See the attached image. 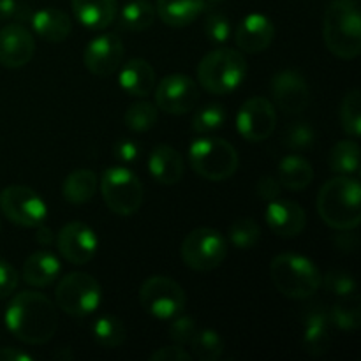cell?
Returning <instances> with one entry per match:
<instances>
[{
  "label": "cell",
  "mask_w": 361,
  "mask_h": 361,
  "mask_svg": "<svg viewBox=\"0 0 361 361\" xmlns=\"http://www.w3.org/2000/svg\"><path fill=\"white\" fill-rule=\"evenodd\" d=\"M4 319L13 337L28 345L48 344L59 328L56 307L39 291H21L14 295Z\"/></svg>",
  "instance_id": "6da1fadb"
},
{
  "label": "cell",
  "mask_w": 361,
  "mask_h": 361,
  "mask_svg": "<svg viewBox=\"0 0 361 361\" xmlns=\"http://www.w3.org/2000/svg\"><path fill=\"white\" fill-rule=\"evenodd\" d=\"M317 214L331 229H356L361 222V187L353 176L330 178L317 194Z\"/></svg>",
  "instance_id": "7a4b0ae2"
},
{
  "label": "cell",
  "mask_w": 361,
  "mask_h": 361,
  "mask_svg": "<svg viewBox=\"0 0 361 361\" xmlns=\"http://www.w3.org/2000/svg\"><path fill=\"white\" fill-rule=\"evenodd\" d=\"M323 37L326 48L342 60L361 51V16L356 0H331L324 11Z\"/></svg>",
  "instance_id": "3957f363"
},
{
  "label": "cell",
  "mask_w": 361,
  "mask_h": 361,
  "mask_svg": "<svg viewBox=\"0 0 361 361\" xmlns=\"http://www.w3.org/2000/svg\"><path fill=\"white\" fill-rule=\"evenodd\" d=\"M270 277L281 295L291 300H305L321 288L319 268L302 254H279L270 263Z\"/></svg>",
  "instance_id": "277c9868"
},
{
  "label": "cell",
  "mask_w": 361,
  "mask_h": 361,
  "mask_svg": "<svg viewBox=\"0 0 361 361\" xmlns=\"http://www.w3.org/2000/svg\"><path fill=\"white\" fill-rule=\"evenodd\" d=\"M247 60L231 48H217L207 53L197 66V81L214 95H228L243 83Z\"/></svg>",
  "instance_id": "5b68a950"
},
{
  "label": "cell",
  "mask_w": 361,
  "mask_h": 361,
  "mask_svg": "<svg viewBox=\"0 0 361 361\" xmlns=\"http://www.w3.org/2000/svg\"><path fill=\"white\" fill-rule=\"evenodd\" d=\"M190 168L201 178L222 182L231 178L238 169V152L229 141L217 136H201L189 147Z\"/></svg>",
  "instance_id": "8992f818"
},
{
  "label": "cell",
  "mask_w": 361,
  "mask_h": 361,
  "mask_svg": "<svg viewBox=\"0 0 361 361\" xmlns=\"http://www.w3.org/2000/svg\"><path fill=\"white\" fill-rule=\"evenodd\" d=\"M99 187L104 203L116 215L129 217L143 204V183L140 176L126 166H111L104 169Z\"/></svg>",
  "instance_id": "52a82bcc"
},
{
  "label": "cell",
  "mask_w": 361,
  "mask_h": 361,
  "mask_svg": "<svg viewBox=\"0 0 361 361\" xmlns=\"http://www.w3.org/2000/svg\"><path fill=\"white\" fill-rule=\"evenodd\" d=\"M55 302L67 316L83 319L92 316L102 302V289L97 279L83 271H73L60 279Z\"/></svg>",
  "instance_id": "ba28073f"
},
{
  "label": "cell",
  "mask_w": 361,
  "mask_h": 361,
  "mask_svg": "<svg viewBox=\"0 0 361 361\" xmlns=\"http://www.w3.org/2000/svg\"><path fill=\"white\" fill-rule=\"evenodd\" d=\"M140 303L145 312L154 319L171 321L183 312L187 296L176 281L164 275H154L141 284Z\"/></svg>",
  "instance_id": "9c48e42d"
},
{
  "label": "cell",
  "mask_w": 361,
  "mask_h": 361,
  "mask_svg": "<svg viewBox=\"0 0 361 361\" xmlns=\"http://www.w3.org/2000/svg\"><path fill=\"white\" fill-rule=\"evenodd\" d=\"M182 259L196 271H212L224 263L228 256V242L212 228H197L182 242Z\"/></svg>",
  "instance_id": "30bf717a"
},
{
  "label": "cell",
  "mask_w": 361,
  "mask_h": 361,
  "mask_svg": "<svg viewBox=\"0 0 361 361\" xmlns=\"http://www.w3.org/2000/svg\"><path fill=\"white\" fill-rule=\"evenodd\" d=\"M4 217L21 228H37L48 219V207L35 190L25 185H9L0 192Z\"/></svg>",
  "instance_id": "8fae6325"
},
{
  "label": "cell",
  "mask_w": 361,
  "mask_h": 361,
  "mask_svg": "<svg viewBox=\"0 0 361 361\" xmlns=\"http://www.w3.org/2000/svg\"><path fill=\"white\" fill-rule=\"evenodd\" d=\"M155 106L168 115H185L200 101V87L187 74H169L154 88Z\"/></svg>",
  "instance_id": "7c38bea8"
},
{
  "label": "cell",
  "mask_w": 361,
  "mask_h": 361,
  "mask_svg": "<svg viewBox=\"0 0 361 361\" xmlns=\"http://www.w3.org/2000/svg\"><path fill=\"white\" fill-rule=\"evenodd\" d=\"M277 127V111L267 97H250L240 106L236 129L243 140L259 143L268 140Z\"/></svg>",
  "instance_id": "4fadbf2b"
},
{
  "label": "cell",
  "mask_w": 361,
  "mask_h": 361,
  "mask_svg": "<svg viewBox=\"0 0 361 361\" xmlns=\"http://www.w3.org/2000/svg\"><path fill=\"white\" fill-rule=\"evenodd\" d=\"M60 256L71 264H87L97 254L99 240L94 229L80 221L62 226L55 238Z\"/></svg>",
  "instance_id": "5bb4252c"
},
{
  "label": "cell",
  "mask_w": 361,
  "mask_h": 361,
  "mask_svg": "<svg viewBox=\"0 0 361 361\" xmlns=\"http://www.w3.org/2000/svg\"><path fill=\"white\" fill-rule=\"evenodd\" d=\"M270 90L275 106L288 115H298L310 102L309 83L295 69H286L275 74L271 78Z\"/></svg>",
  "instance_id": "9a60e30c"
},
{
  "label": "cell",
  "mask_w": 361,
  "mask_h": 361,
  "mask_svg": "<svg viewBox=\"0 0 361 361\" xmlns=\"http://www.w3.org/2000/svg\"><path fill=\"white\" fill-rule=\"evenodd\" d=\"M123 42L116 34H101L92 39L83 53V62L94 76H111L123 60Z\"/></svg>",
  "instance_id": "2e32d148"
},
{
  "label": "cell",
  "mask_w": 361,
  "mask_h": 361,
  "mask_svg": "<svg viewBox=\"0 0 361 361\" xmlns=\"http://www.w3.org/2000/svg\"><path fill=\"white\" fill-rule=\"evenodd\" d=\"M35 51L32 32L21 23H9L0 28V63L7 69L27 66Z\"/></svg>",
  "instance_id": "e0dca14e"
},
{
  "label": "cell",
  "mask_w": 361,
  "mask_h": 361,
  "mask_svg": "<svg viewBox=\"0 0 361 361\" xmlns=\"http://www.w3.org/2000/svg\"><path fill=\"white\" fill-rule=\"evenodd\" d=\"M264 221L281 238H296L307 226V214L300 203L291 200H271L264 212Z\"/></svg>",
  "instance_id": "ac0fdd59"
},
{
  "label": "cell",
  "mask_w": 361,
  "mask_h": 361,
  "mask_svg": "<svg viewBox=\"0 0 361 361\" xmlns=\"http://www.w3.org/2000/svg\"><path fill=\"white\" fill-rule=\"evenodd\" d=\"M275 37V25L268 16L252 13L243 18L235 30V42L243 53L257 55L271 44Z\"/></svg>",
  "instance_id": "d6986e66"
},
{
  "label": "cell",
  "mask_w": 361,
  "mask_h": 361,
  "mask_svg": "<svg viewBox=\"0 0 361 361\" xmlns=\"http://www.w3.org/2000/svg\"><path fill=\"white\" fill-rule=\"evenodd\" d=\"M148 171L155 182L162 185H175L183 178L185 171L182 154L171 145H155L148 155Z\"/></svg>",
  "instance_id": "ffe728a7"
},
{
  "label": "cell",
  "mask_w": 361,
  "mask_h": 361,
  "mask_svg": "<svg viewBox=\"0 0 361 361\" xmlns=\"http://www.w3.org/2000/svg\"><path fill=\"white\" fill-rule=\"evenodd\" d=\"M62 274V263L49 250L30 254L21 268V277L32 288H48Z\"/></svg>",
  "instance_id": "44dd1931"
},
{
  "label": "cell",
  "mask_w": 361,
  "mask_h": 361,
  "mask_svg": "<svg viewBox=\"0 0 361 361\" xmlns=\"http://www.w3.org/2000/svg\"><path fill=\"white\" fill-rule=\"evenodd\" d=\"M73 13L88 30H104L118 16V0H73Z\"/></svg>",
  "instance_id": "7402d4cb"
},
{
  "label": "cell",
  "mask_w": 361,
  "mask_h": 361,
  "mask_svg": "<svg viewBox=\"0 0 361 361\" xmlns=\"http://www.w3.org/2000/svg\"><path fill=\"white\" fill-rule=\"evenodd\" d=\"M118 85L127 95L147 97L155 88V71L145 59H133L120 69Z\"/></svg>",
  "instance_id": "603a6c76"
},
{
  "label": "cell",
  "mask_w": 361,
  "mask_h": 361,
  "mask_svg": "<svg viewBox=\"0 0 361 361\" xmlns=\"http://www.w3.org/2000/svg\"><path fill=\"white\" fill-rule=\"evenodd\" d=\"M32 28L46 42L66 41L73 30L69 14L59 7H44L32 16Z\"/></svg>",
  "instance_id": "cb8c5ba5"
},
{
  "label": "cell",
  "mask_w": 361,
  "mask_h": 361,
  "mask_svg": "<svg viewBox=\"0 0 361 361\" xmlns=\"http://www.w3.org/2000/svg\"><path fill=\"white\" fill-rule=\"evenodd\" d=\"M330 316L323 309H316L307 314L303 330V349L314 358L326 355L331 344Z\"/></svg>",
  "instance_id": "d4e9b609"
},
{
  "label": "cell",
  "mask_w": 361,
  "mask_h": 361,
  "mask_svg": "<svg viewBox=\"0 0 361 361\" xmlns=\"http://www.w3.org/2000/svg\"><path fill=\"white\" fill-rule=\"evenodd\" d=\"M204 0H157L155 13L168 27L182 28L203 14Z\"/></svg>",
  "instance_id": "484cf974"
},
{
  "label": "cell",
  "mask_w": 361,
  "mask_h": 361,
  "mask_svg": "<svg viewBox=\"0 0 361 361\" xmlns=\"http://www.w3.org/2000/svg\"><path fill=\"white\" fill-rule=\"evenodd\" d=\"M99 187L97 173L92 169H74L62 183V197L71 204H85L94 200Z\"/></svg>",
  "instance_id": "4316f807"
},
{
  "label": "cell",
  "mask_w": 361,
  "mask_h": 361,
  "mask_svg": "<svg viewBox=\"0 0 361 361\" xmlns=\"http://www.w3.org/2000/svg\"><path fill=\"white\" fill-rule=\"evenodd\" d=\"M277 178L288 190H303L312 183L314 168L302 155H288L279 164Z\"/></svg>",
  "instance_id": "83f0119b"
},
{
  "label": "cell",
  "mask_w": 361,
  "mask_h": 361,
  "mask_svg": "<svg viewBox=\"0 0 361 361\" xmlns=\"http://www.w3.org/2000/svg\"><path fill=\"white\" fill-rule=\"evenodd\" d=\"M155 6L150 0H129L120 13V27L129 32H143L154 25Z\"/></svg>",
  "instance_id": "f1b7e54d"
},
{
  "label": "cell",
  "mask_w": 361,
  "mask_h": 361,
  "mask_svg": "<svg viewBox=\"0 0 361 361\" xmlns=\"http://www.w3.org/2000/svg\"><path fill=\"white\" fill-rule=\"evenodd\" d=\"M330 169L337 175L353 176L360 171V145L353 140H342L331 148Z\"/></svg>",
  "instance_id": "f546056e"
},
{
  "label": "cell",
  "mask_w": 361,
  "mask_h": 361,
  "mask_svg": "<svg viewBox=\"0 0 361 361\" xmlns=\"http://www.w3.org/2000/svg\"><path fill=\"white\" fill-rule=\"evenodd\" d=\"M92 335L101 348L115 349L126 342V324L113 314L101 316L92 324Z\"/></svg>",
  "instance_id": "4dcf8cb0"
},
{
  "label": "cell",
  "mask_w": 361,
  "mask_h": 361,
  "mask_svg": "<svg viewBox=\"0 0 361 361\" xmlns=\"http://www.w3.org/2000/svg\"><path fill=\"white\" fill-rule=\"evenodd\" d=\"M330 321L337 328L344 331H355L358 330L361 324V309H360V298L356 293L348 296H341L335 307L331 309Z\"/></svg>",
  "instance_id": "1f68e13d"
},
{
  "label": "cell",
  "mask_w": 361,
  "mask_h": 361,
  "mask_svg": "<svg viewBox=\"0 0 361 361\" xmlns=\"http://www.w3.org/2000/svg\"><path fill=\"white\" fill-rule=\"evenodd\" d=\"M159 109L157 106L147 101H137L126 109L123 123L133 133H147L157 123Z\"/></svg>",
  "instance_id": "d6a6232c"
},
{
  "label": "cell",
  "mask_w": 361,
  "mask_h": 361,
  "mask_svg": "<svg viewBox=\"0 0 361 361\" xmlns=\"http://www.w3.org/2000/svg\"><path fill=\"white\" fill-rule=\"evenodd\" d=\"M190 345H192L194 356L201 361H217L224 353V341L212 328L197 330L190 341Z\"/></svg>",
  "instance_id": "836d02e7"
},
{
  "label": "cell",
  "mask_w": 361,
  "mask_h": 361,
  "mask_svg": "<svg viewBox=\"0 0 361 361\" xmlns=\"http://www.w3.org/2000/svg\"><path fill=\"white\" fill-rule=\"evenodd\" d=\"M341 126L348 136L360 137L361 134V94L358 88H353L345 94L341 104Z\"/></svg>",
  "instance_id": "e575fe53"
},
{
  "label": "cell",
  "mask_w": 361,
  "mask_h": 361,
  "mask_svg": "<svg viewBox=\"0 0 361 361\" xmlns=\"http://www.w3.org/2000/svg\"><path fill=\"white\" fill-rule=\"evenodd\" d=\"M226 123V111L221 104H208L197 109L192 116L190 127L196 134L208 136V134L217 133Z\"/></svg>",
  "instance_id": "d590c367"
},
{
  "label": "cell",
  "mask_w": 361,
  "mask_h": 361,
  "mask_svg": "<svg viewBox=\"0 0 361 361\" xmlns=\"http://www.w3.org/2000/svg\"><path fill=\"white\" fill-rule=\"evenodd\" d=\"M261 228L254 219L242 217L229 228V242L240 250H250L259 243Z\"/></svg>",
  "instance_id": "8d00e7d4"
},
{
  "label": "cell",
  "mask_w": 361,
  "mask_h": 361,
  "mask_svg": "<svg viewBox=\"0 0 361 361\" xmlns=\"http://www.w3.org/2000/svg\"><path fill=\"white\" fill-rule=\"evenodd\" d=\"M204 34L212 42L224 44L233 35L231 21L224 13L212 11V13L207 14V20H204Z\"/></svg>",
  "instance_id": "74e56055"
},
{
  "label": "cell",
  "mask_w": 361,
  "mask_h": 361,
  "mask_svg": "<svg viewBox=\"0 0 361 361\" xmlns=\"http://www.w3.org/2000/svg\"><path fill=\"white\" fill-rule=\"evenodd\" d=\"M321 284H324V288L328 291H331L337 296H348L356 293V281L349 271L344 270H334L328 271L323 277Z\"/></svg>",
  "instance_id": "f35d334b"
},
{
  "label": "cell",
  "mask_w": 361,
  "mask_h": 361,
  "mask_svg": "<svg viewBox=\"0 0 361 361\" xmlns=\"http://www.w3.org/2000/svg\"><path fill=\"white\" fill-rule=\"evenodd\" d=\"M196 331V321L190 316H183V314H178L176 317H173L171 324H169V338L178 345L190 344Z\"/></svg>",
  "instance_id": "ab89813d"
},
{
  "label": "cell",
  "mask_w": 361,
  "mask_h": 361,
  "mask_svg": "<svg viewBox=\"0 0 361 361\" xmlns=\"http://www.w3.org/2000/svg\"><path fill=\"white\" fill-rule=\"evenodd\" d=\"M314 140H316V134H314L312 127L307 123H295L293 127H289L284 137L286 147L293 148V150H307L312 147Z\"/></svg>",
  "instance_id": "60d3db41"
},
{
  "label": "cell",
  "mask_w": 361,
  "mask_h": 361,
  "mask_svg": "<svg viewBox=\"0 0 361 361\" xmlns=\"http://www.w3.org/2000/svg\"><path fill=\"white\" fill-rule=\"evenodd\" d=\"M18 284H20V274L16 271V268L7 261L0 259V300H6L14 295Z\"/></svg>",
  "instance_id": "b9f144b4"
},
{
  "label": "cell",
  "mask_w": 361,
  "mask_h": 361,
  "mask_svg": "<svg viewBox=\"0 0 361 361\" xmlns=\"http://www.w3.org/2000/svg\"><path fill=\"white\" fill-rule=\"evenodd\" d=\"M113 154H115V159L118 162H123V164H133L140 159V145L134 140H118L115 143V148H113Z\"/></svg>",
  "instance_id": "7bdbcfd3"
},
{
  "label": "cell",
  "mask_w": 361,
  "mask_h": 361,
  "mask_svg": "<svg viewBox=\"0 0 361 361\" xmlns=\"http://www.w3.org/2000/svg\"><path fill=\"white\" fill-rule=\"evenodd\" d=\"M281 189H282V185H281V182H279V178H275V176H271V175L261 176L256 183L257 197H261V200H264V201L277 200L279 194H281Z\"/></svg>",
  "instance_id": "ee69618b"
},
{
  "label": "cell",
  "mask_w": 361,
  "mask_h": 361,
  "mask_svg": "<svg viewBox=\"0 0 361 361\" xmlns=\"http://www.w3.org/2000/svg\"><path fill=\"white\" fill-rule=\"evenodd\" d=\"M192 355L187 353L182 345L173 344L168 348H159L157 351L152 353L150 361H190Z\"/></svg>",
  "instance_id": "f6af8a7d"
},
{
  "label": "cell",
  "mask_w": 361,
  "mask_h": 361,
  "mask_svg": "<svg viewBox=\"0 0 361 361\" xmlns=\"http://www.w3.org/2000/svg\"><path fill=\"white\" fill-rule=\"evenodd\" d=\"M360 238L356 235L355 229H342V231L337 233L335 236V245H337L338 250L342 252H355L358 249Z\"/></svg>",
  "instance_id": "bcb514c9"
},
{
  "label": "cell",
  "mask_w": 361,
  "mask_h": 361,
  "mask_svg": "<svg viewBox=\"0 0 361 361\" xmlns=\"http://www.w3.org/2000/svg\"><path fill=\"white\" fill-rule=\"evenodd\" d=\"M34 356L16 348H0V361H32Z\"/></svg>",
  "instance_id": "7dc6e473"
},
{
  "label": "cell",
  "mask_w": 361,
  "mask_h": 361,
  "mask_svg": "<svg viewBox=\"0 0 361 361\" xmlns=\"http://www.w3.org/2000/svg\"><path fill=\"white\" fill-rule=\"evenodd\" d=\"M37 233H35V240H37V243H41V245L48 247L51 245L53 242H55V235H53V231L49 228H46L44 224L37 226Z\"/></svg>",
  "instance_id": "c3c4849f"
},
{
  "label": "cell",
  "mask_w": 361,
  "mask_h": 361,
  "mask_svg": "<svg viewBox=\"0 0 361 361\" xmlns=\"http://www.w3.org/2000/svg\"><path fill=\"white\" fill-rule=\"evenodd\" d=\"M18 9L16 0H0V21L9 20L14 16Z\"/></svg>",
  "instance_id": "681fc988"
},
{
  "label": "cell",
  "mask_w": 361,
  "mask_h": 361,
  "mask_svg": "<svg viewBox=\"0 0 361 361\" xmlns=\"http://www.w3.org/2000/svg\"><path fill=\"white\" fill-rule=\"evenodd\" d=\"M210 2H214V4H217V2H224V0H210Z\"/></svg>",
  "instance_id": "f907efd6"
}]
</instances>
